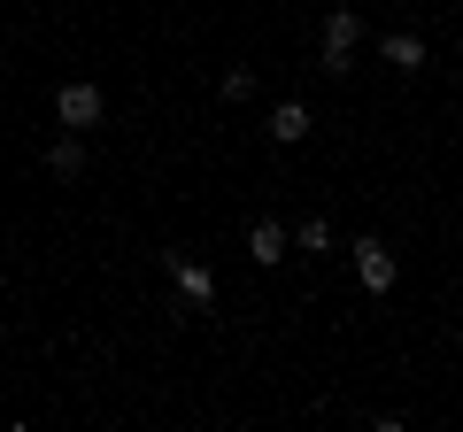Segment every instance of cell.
I'll list each match as a JSON object with an SVG mask.
<instances>
[{
    "instance_id": "obj_3",
    "label": "cell",
    "mask_w": 463,
    "mask_h": 432,
    "mask_svg": "<svg viewBox=\"0 0 463 432\" xmlns=\"http://www.w3.org/2000/svg\"><path fill=\"white\" fill-rule=\"evenodd\" d=\"M163 263H170V278H178V294L194 301V309H209V301H216V270L209 263H194V255H163Z\"/></svg>"
},
{
    "instance_id": "obj_5",
    "label": "cell",
    "mask_w": 463,
    "mask_h": 432,
    "mask_svg": "<svg viewBox=\"0 0 463 432\" xmlns=\"http://www.w3.org/2000/svg\"><path fill=\"white\" fill-rule=\"evenodd\" d=\"M286 239H294V232H286V224H270V216H263V224H248V255H255V263H286Z\"/></svg>"
},
{
    "instance_id": "obj_9",
    "label": "cell",
    "mask_w": 463,
    "mask_h": 432,
    "mask_svg": "<svg viewBox=\"0 0 463 432\" xmlns=\"http://www.w3.org/2000/svg\"><path fill=\"white\" fill-rule=\"evenodd\" d=\"M216 93H224V100H248V93H255V70H248V62H232L224 78H216Z\"/></svg>"
},
{
    "instance_id": "obj_6",
    "label": "cell",
    "mask_w": 463,
    "mask_h": 432,
    "mask_svg": "<svg viewBox=\"0 0 463 432\" xmlns=\"http://www.w3.org/2000/svg\"><path fill=\"white\" fill-rule=\"evenodd\" d=\"M379 54H386L394 70H425V39H417V32H386Z\"/></svg>"
},
{
    "instance_id": "obj_8",
    "label": "cell",
    "mask_w": 463,
    "mask_h": 432,
    "mask_svg": "<svg viewBox=\"0 0 463 432\" xmlns=\"http://www.w3.org/2000/svg\"><path fill=\"white\" fill-rule=\"evenodd\" d=\"M294 239H301L309 255H332V224H325V216H301V224H294Z\"/></svg>"
},
{
    "instance_id": "obj_1",
    "label": "cell",
    "mask_w": 463,
    "mask_h": 432,
    "mask_svg": "<svg viewBox=\"0 0 463 432\" xmlns=\"http://www.w3.org/2000/svg\"><path fill=\"white\" fill-rule=\"evenodd\" d=\"M100 108H109V100H100V85H93V78H70L62 93H54V117H62V132H93Z\"/></svg>"
},
{
    "instance_id": "obj_7",
    "label": "cell",
    "mask_w": 463,
    "mask_h": 432,
    "mask_svg": "<svg viewBox=\"0 0 463 432\" xmlns=\"http://www.w3.org/2000/svg\"><path fill=\"white\" fill-rule=\"evenodd\" d=\"M47 170H54V178H85V139L62 132V139L47 147Z\"/></svg>"
},
{
    "instance_id": "obj_2",
    "label": "cell",
    "mask_w": 463,
    "mask_h": 432,
    "mask_svg": "<svg viewBox=\"0 0 463 432\" xmlns=\"http://www.w3.org/2000/svg\"><path fill=\"white\" fill-rule=\"evenodd\" d=\"M347 255H355V278H364V294H386V286L402 278V263L386 255V239H355Z\"/></svg>"
},
{
    "instance_id": "obj_4",
    "label": "cell",
    "mask_w": 463,
    "mask_h": 432,
    "mask_svg": "<svg viewBox=\"0 0 463 432\" xmlns=\"http://www.w3.org/2000/svg\"><path fill=\"white\" fill-rule=\"evenodd\" d=\"M263 132H270V147H301V139L317 132V124H309V100H279Z\"/></svg>"
}]
</instances>
